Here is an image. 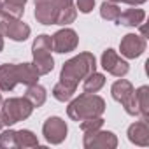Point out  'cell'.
<instances>
[{
    "mask_svg": "<svg viewBox=\"0 0 149 149\" xmlns=\"http://www.w3.org/2000/svg\"><path fill=\"white\" fill-rule=\"evenodd\" d=\"M76 16L72 0H35V18L42 25H67Z\"/></svg>",
    "mask_w": 149,
    "mask_h": 149,
    "instance_id": "cell-1",
    "label": "cell"
},
{
    "mask_svg": "<svg viewBox=\"0 0 149 149\" xmlns=\"http://www.w3.org/2000/svg\"><path fill=\"white\" fill-rule=\"evenodd\" d=\"M39 79V74L32 67V63H19V65H11L4 63L0 65V90L2 91H11L16 84H33Z\"/></svg>",
    "mask_w": 149,
    "mask_h": 149,
    "instance_id": "cell-2",
    "label": "cell"
},
{
    "mask_svg": "<svg viewBox=\"0 0 149 149\" xmlns=\"http://www.w3.org/2000/svg\"><path fill=\"white\" fill-rule=\"evenodd\" d=\"M95 68H97L95 56L91 53H81L79 56L68 60L63 65L61 74H60V81L65 83V84H70L74 88H77L79 81L84 79L88 74L95 72Z\"/></svg>",
    "mask_w": 149,
    "mask_h": 149,
    "instance_id": "cell-3",
    "label": "cell"
},
{
    "mask_svg": "<svg viewBox=\"0 0 149 149\" xmlns=\"http://www.w3.org/2000/svg\"><path fill=\"white\" fill-rule=\"evenodd\" d=\"M105 111V102L98 95L93 93H84L79 98H76L67 109L68 116L74 121H84L90 118H98Z\"/></svg>",
    "mask_w": 149,
    "mask_h": 149,
    "instance_id": "cell-4",
    "label": "cell"
},
{
    "mask_svg": "<svg viewBox=\"0 0 149 149\" xmlns=\"http://www.w3.org/2000/svg\"><path fill=\"white\" fill-rule=\"evenodd\" d=\"M51 51H53L51 35H39L33 40V46H32L33 63H32V67L35 68V72L39 76H44V74L51 72L54 67V60L51 56Z\"/></svg>",
    "mask_w": 149,
    "mask_h": 149,
    "instance_id": "cell-5",
    "label": "cell"
},
{
    "mask_svg": "<svg viewBox=\"0 0 149 149\" xmlns=\"http://www.w3.org/2000/svg\"><path fill=\"white\" fill-rule=\"evenodd\" d=\"M32 109L33 105L23 97V98H9L4 102V107H2V112H0V116H2V121L4 125H14L18 121H23L26 119L30 114H32Z\"/></svg>",
    "mask_w": 149,
    "mask_h": 149,
    "instance_id": "cell-6",
    "label": "cell"
},
{
    "mask_svg": "<svg viewBox=\"0 0 149 149\" xmlns=\"http://www.w3.org/2000/svg\"><path fill=\"white\" fill-rule=\"evenodd\" d=\"M111 93H112V98L123 105L126 114L139 116V109H137V102H135V90H133L132 83H128L126 79H119L112 84Z\"/></svg>",
    "mask_w": 149,
    "mask_h": 149,
    "instance_id": "cell-7",
    "label": "cell"
},
{
    "mask_svg": "<svg viewBox=\"0 0 149 149\" xmlns=\"http://www.w3.org/2000/svg\"><path fill=\"white\" fill-rule=\"evenodd\" d=\"M0 35L9 37L13 40H25L30 35V26L19 18L9 16L0 11Z\"/></svg>",
    "mask_w": 149,
    "mask_h": 149,
    "instance_id": "cell-8",
    "label": "cell"
},
{
    "mask_svg": "<svg viewBox=\"0 0 149 149\" xmlns=\"http://www.w3.org/2000/svg\"><path fill=\"white\" fill-rule=\"evenodd\" d=\"M53 51L56 53H68V51H74L77 47V33L74 32L72 28H63L60 32H56L53 37Z\"/></svg>",
    "mask_w": 149,
    "mask_h": 149,
    "instance_id": "cell-9",
    "label": "cell"
},
{
    "mask_svg": "<svg viewBox=\"0 0 149 149\" xmlns=\"http://www.w3.org/2000/svg\"><path fill=\"white\" fill-rule=\"evenodd\" d=\"M102 67L109 74L116 76V77H123V76L128 74V63L125 60H121V56L114 49L104 51V54H102Z\"/></svg>",
    "mask_w": 149,
    "mask_h": 149,
    "instance_id": "cell-10",
    "label": "cell"
},
{
    "mask_svg": "<svg viewBox=\"0 0 149 149\" xmlns=\"http://www.w3.org/2000/svg\"><path fill=\"white\" fill-rule=\"evenodd\" d=\"M121 54L126 58H137L146 51V37L144 35H135V33H128L123 37L121 44H119Z\"/></svg>",
    "mask_w": 149,
    "mask_h": 149,
    "instance_id": "cell-11",
    "label": "cell"
},
{
    "mask_svg": "<svg viewBox=\"0 0 149 149\" xmlns=\"http://www.w3.org/2000/svg\"><path fill=\"white\" fill-rule=\"evenodd\" d=\"M44 137L51 144H60L67 137V125L61 118H49L42 126Z\"/></svg>",
    "mask_w": 149,
    "mask_h": 149,
    "instance_id": "cell-12",
    "label": "cell"
},
{
    "mask_svg": "<svg viewBox=\"0 0 149 149\" xmlns=\"http://www.w3.org/2000/svg\"><path fill=\"white\" fill-rule=\"evenodd\" d=\"M118 139L112 132H90L84 135V147H116Z\"/></svg>",
    "mask_w": 149,
    "mask_h": 149,
    "instance_id": "cell-13",
    "label": "cell"
},
{
    "mask_svg": "<svg viewBox=\"0 0 149 149\" xmlns=\"http://www.w3.org/2000/svg\"><path fill=\"white\" fill-rule=\"evenodd\" d=\"M128 139L130 142L137 146H149V125L147 119L137 121L128 128Z\"/></svg>",
    "mask_w": 149,
    "mask_h": 149,
    "instance_id": "cell-14",
    "label": "cell"
},
{
    "mask_svg": "<svg viewBox=\"0 0 149 149\" xmlns=\"http://www.w3.org/2000/svg\"><path fill=\"white\" fill-rule=\"evenodd\" d=\"M146 18V13L142 9H126L125 13L119 14L118 18V25H125V26H139L142 25Z\"/></svg>",
    "mask_w": 149,
    "mask_h": 149,
    "instance_id": "cell-15",
    "label": "cell"
},
{
    "mask_svg": "<svg viewBox=\"0 0 149 149\" xmlns=\"http://www.w3.org/2000/svg\"><path fill=\"white\" fill-rule=\"evenodd\" d=\"M135 102H137L139 116H142V119H147L149 118V88L147 86H140L135 91Z\"/></svg>",
    "mask_w": 149,
    "mask_h": 149,
    "instance_id": "cell-16",
    "label": "cell"
},
{
    "mask_svg": "<svg viewBox=\"0 0 149 149\" xmlns=\"http://www.w3.org/2000/svg\"><path fill=\"white\" fill-rule=\"evenodd\" d=\"M25 98H26L33 107H40V105L46 102V90H44L40 84L33 83V84L28 86V90H26V93H25Z\"/></svg>",
    "mask_w": 149,
    "mask_h": 149,
    "instance_id": "cell-17",
    "label": "cell"
},
{
    "mask_svg": "<svg viewBox=\"0 0 149 149\" xmlns=\"http://www.w3.org/2000/svg\"><path fill=\"white\" fill-rule=\"evenodd\" d=\"M104 84H105V77L102 76V74L91 72V74H88V76L84 77V84H83V88H84L86 93H97Z\"/></svg>",
    "mask_w": 149,
    "mask_h": 149,
    "instance_id": "cell-18",
    "label": "cell"
},
{
    "mask_svg": "<svg viewBox=\"0 0 149 149\" xmlns=\"http://www.w3.org/2000/svg\"><path fill=\"white\" fill-rule=\"evenodd\" d=\"M25 4H26V0H6L0 11L9 16H14V18H21L25 11Z\"/></svg>",
    "mask_w": 149,
    "mask_h": 149,
    "instance_id": "cell-19",
    "label": "cell"
},
{
    "mask_svg": "<svg viewBox=\"0 0 149 149\" xmlns=\"http://www.w3.org/2000/svg\"><path fill=\"white\" fill-rule=\"evenodd\" d=\"M35 146H39V140L30 130L16 132V147H35Z\"/></svg>",
    "mask_w": 149,
    "mask_h": 149,
    "instance_id": "cell-20",
    "label": "cell"
},
{
    "mask_svg": "<svg viewBox=\"0 0 149 149\" xmlns=\"http://www.w3.org/2000/svg\"><path fill=\"white\" fill-rule=\"evenodd\" d=\"M74 93H76V88L70 86V84H65V83H61V81L53 88V97H54L56 100H60V102L70 100Z\"/></svg>",
    "mask_w": 149,
    "mask_h": 149,
    "instance_id": "cell-21",
    "label": "cell"
},
{
    "mask_svg": "<svg viewBox=\"0 0 149 149\" xmlns=\"http://www.w3.org/2000/svg\"><path fill=\"white\" fill-rule=\"evenodd\" d=\"M121 14V9L114 4V2H104L102 7H100V16L107 21H116L118 23V18Z\"/></svg>",
    "mask_w": 149,
    "mask_h": 149,
    "instance_id": "cell-22",
    "label": "cell"
},
{
    "mask_svg": "<svg viewBox=\"0 0 149 149\" xmlns=\"http://www.w3.org/2000/svg\"><path fill=\"white\" fill-rule=\"evenodd\" d=\"M104 125V119L98 116V118H90V119H84L81 121V130L84 133H90V132H95V130H100Z\"/></svg>",
    "mask_w": 149,
    "mask_h": 149,
    "instance_id": "cell-23",
    "label": "cell"
},
{
    "mask_svg": "<svg viewBox=\"0 0 149 149\" xmlns=\"http://www.w3.org/2000/svg\"><path fill=\"white\" fill-rule=\"evenodd\" d=\"M0 147H16V132L9 130L0 135Z\"/></svg>",
    "mask_w": 149,
    "mask_h": 149,
    "instance_id": "cell-24",
    "label": "cell"
},
{
    "mask_svg": "<svg viewBox=\"0 0 149 149\" xmlns=\"http://www.w3.org/2000/svg\"><path fill=\"white\" fill-rule=\"evenodd\" d=\"M93 6H95V0H77V9L84 14L90 13L93 9Z\"/></svg>",
    "mask_w": 149,
    "mask_h": 149,
    "instance_id": "cell-25",
    "label": "cell"
},
{
    "mask_svg": "<svg viewBox=\"0 0 149 149\" xmlns=\"http://www.w3.org/2000/svg\"><path fill=\"white\" fill-rule=\"evenodd\" d=\"M111 2H123V4H130V6H139V4H144L146 0H111Z\"/></svg>",
    "mask_w": 149,
    "mask_h": 149,
    "instance_id": "cell-26",
    "label": "cell"
},
{
    "mask_svg": "<svg viewBox=\"0 0 149 149\" xmlns=\"http://www.w3.org/2000/svg\"><path fill=\"white\" fill-rule=\"evenodd\" d=\"M2 47H4V40H2V35H0V51H2Z\"/></svg>",
    "mask_w": 149,
    "mask_h": 149,
    "instance_id": "cell-27",
    "label": "cell"
},
{
    "mask_svg": "<svg viewBox=\"0 0 149 149\" xmlns=\"http://www.w3.org/2000/svg\"><path fill=\"white\" fill-rule=\"evenodd\" d=\"M4 126V121H2V116H0V128H2Z\"/></svg>",
    "mask_w": 149,
    "mask_h": 149,
    "instance_id": "cell-28",
    "label": "cell"
},
{
    "mask_svg": "<svg viewBox=\"0 0 149 149\" xmlns=\"http://www.w3.org/2000/svg\"><path fill=\"white\" fill-rule=\"evenodd\" d=\"M0 104H2V95H0Z\"/></svg>",
    "mask_w": 149,
    "mask_h": 149,
    "instance_id": "cell-29",
    "label": "cell"
},
{
    "mask_svg": "<svg viewBox=\"0 0 149 149\" xmlns=\"http://www.w3.org/2000/svg\"><path fill=\"white\" fill-rule=\"evenodd\" d=\"M0 9H2V2H0Z\"/></svg>",
    "mask_w": 149,
    "mask_h": 149,
    "instance_id": "cell-30",
    "label": "cell"
}]
</instances>
